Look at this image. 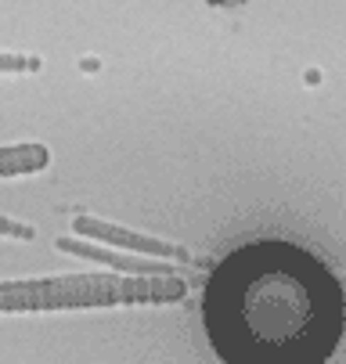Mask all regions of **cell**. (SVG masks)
Masks as SVG:
<instances>
[{
	"label": "cell",
	"instance_id": "obj_1",
	"mask_svg": "<svg viewBox=\"0 0 346 364\" xmlns=\"http://www.w3.org/2000/svg\"><path fill=\"white\" fill-rule=\"evenodd\" d=\"M206 328L227 364H325L342 332V292L303 249L245 245L210 278Z\"/></svg>",
	"mask_w": 346,
	"mask_h": 364
},
{
	"label": "cell",
	"instance_id": "obj_2",
	"mask_svg": "<svg viewBox=\"0 0 346 364\" xmlns=\"http://www.w3.org/2000/svg\"><path fill=\"white\" fill-rule=\"evenodd\" d=\"M47 163L43 148H8L0 151V173H26V170H40Z\"/></svg>",
	"mask_w": 346,
	"mask_h": 364
},
{
	"label": "cell",
	"instance_id": "obj_3",
	"mask_svg": "<svg viewBox=\"0 0 346 364\" xmlns=\"http://www.w3.org/2000/svg\"><path fill=\"white\" fill-rule=\"evenodd\" d=\"M76 228L83 235H102V238H112L119 245H134V249H156V252H170L166 245H156V242H144V238H134L126 231H116V228H105V224H97V220H76Z\"/></svg>",
	"mask_w": 346,
	"mask_h": 364
},
{
	"label": "cell",
	"instance_id": "obj_4",
	"mask_svg": "<svg viewBox=\"0 0 346 364\" xmlns=\"http://www.w3.org/2000/svg\"><path fill=\"white\" fill-rule=\"evenodd\" d=\"M0 231H4V235H18V238H33V228L11 224V220H4V217H0Z\"/></svg>",
	"mask_w": 346,
	"mask_h": 364
},
{
	"label": "cell",
	"instance_id": "obj_5",
	"mask_svg": "<svg viewBox=\"0 0 346 364\" xmlns=\"http://www.w3.org/2000/svg\"><path fill=\"white\" fill-rule=\"evenodd\" d=\"M0 69H26L22 58H0Z\"/></svg>",
	"mask_w": 346,
	"mask_h": 364
}]
</instances>
